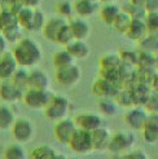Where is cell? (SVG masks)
I'll return each instance as SVG.
<instances>
[{"label": "cell", "mask_w": 158, "mask_h": 159, "mask_svg": "<svg viewBox=\"0 0 158 159\" xmlns=\"http://www.w3.org/2000/svg\"><path fill=\"white\" fill-rule=\"evenodd\" d=\"M113 98H114V101L118 104V106L127 107V109L135 106V102H133L132 93H131V88H130V87H121V88L117 91L115 96Z\"/></svg>", "instance_id": "24"}, {"label": "cell", "mask_w": 158, "mask_h": 159, "mask_svg": "<svg viewBox=\"0 0 158 159\" xmlns=\"http://www.w3.org/2000/svg\"><path fill=\"white\" fill-rule=\"evenodd\" d=\"M99 2L101 3H104V4H108V3H115L117 0H99Z\"/></svg>", "instance_id": "51"}, {"label": "cell", "mask_w": 158, "mask_h": 159, "mask_svg": "<svg viewBox=\"0 0 158 159\" xmlns=\"http://www.w3.org/2000/svg\"><path fill=\"white\" fill-rule=\"evenodd\" d=\"M121 158H124V159H146L148 155L144 150L141 149H130L128 152H126L124 154L121 155Z\"/></svg>", "instance_id": "45"}, {"label": "cell", "mask_w": 158, "mask_h": 159, "mask_svg": "<svg viewBox=\"0 0 158 159\" xmlns=\"http://www.w3.org/2000/svg\"><path fill=\"white\" fill-rule=\"evenodd\" d=\"M74 122L77 124L78 128H83L87 131H95L96 128L102 125V119L100 115L93 114V113H82L78 114L74 119Z\"/></svg>", "instance_id": "12"}, {"label": "cell", "mask_w": 158, "mask_h": 159, "mask_svg": "<svg viewBox=\"0 0 158 159\" xmlns=\"http://www.w3.org/2000/svg\"><path fill=\"white\" fill-rule=\"evenodd\" d=\"M57 12L62 17H72V14L74 13V7L70 2L65 0V2H61L57 4Z\"/></svg>", "instance_id": "43"}, {"label": "cell", "mask_w": 158, "mask_h": 159, "mask_svg": "<svg viewBox=\"0 0 158 159\" xmlns=\"http://www.w3.org/2000/svg\"><path fill=\"white\" fill-rule=\"evenodd\" d=\"M92 134V142H93V152H102V150H108V145L110 137H112V132L109 128L101 125L99 128L91 132Z\"/></svg>", "instance_id": "15"}, {"label": "cell", "mask_w": 158, "mask_h": 159, "mask_svg": "<svg viewBox=\"0 0 158 159\" xmlns=\"http://www.w3.org/2000/svg\"><path fill=\"white\" fill-rule=\"evenodd\" d=\"M157 145H158V142H157Z\"/></svg>", "instance_id": "56"}, {"label": "cell", "mask_w": 158, "mask_h": 159, "mask_svg": "<svg viewBox=\"0 0 158 159\" xmlns=\"http://www.w3.org/2000/svg\"><path fill=\"white\" fill-rule=\"evenodd\" d=\"M69 109H70V102L65 96H60V94L53 96L52 94L48 104L43 109V113L48 119L56 122L58 119H62L67 115Z\"/></svg>", "instance_id": "3"}, {"label": "cell", "mask_w": 158, "mask_h": 159, "mask_svg": "<svg viewBox=\"0 0 158 159\" xmlns=\"http://www.w3.org/2000/svg\"><path fill=\"white\" fill-rule=\"evenodd\" d=\"M145 2H146V0H130V3H131V4L137 5V7H143V8H144Z\"/></svg>", "instance_id": "50"}, {"label": "cell", "mask_w": 158, "mask_h": 159, "mask_svg": "<svg viewBox=\"0 0 158 159\" xmlns=\"http://www.w3.org/2000/svg\"><path fill=\"white\" fill-rule=\"evenodd\" d=\"M12 53L18 66L27 69L36 66L43 58L40 45L30 38H21L18 42H16Z\"/></svg>", "instance_id": "1"}, {"label": "cell", "mask_w": 158, "mask_h": 159, "mask_svg": "<svg viewBox=\"0 0 158 159\" xmlns=\"http://www.w3.org/2000/svg\"><path fill=\"white\" fill-rule=\"evenodd\" d=\"M139 69H145V70H156V54L148 53V52H139V58H137V65ZM157 71V70H156Z\"/></svg>", "instance_id": "31"}, {"label": "cell", "mask_w": 158, "mask_h": 159, "mask_svg": "<svg viewBox=\"0 0 158 159\" xmlns=\"http://www.w3.org/2000/svg\"><path fill=\"white\" fill-rule=\"evenodd\" d=\"M122 11V8L115 4V3H108L104 4L100 8V18L101 21L108 26H112L114 20L117 18V16L119 14V12Z\"/></svg>", "instance_id": "23"}, {"label": "cell", "mask_w": 158, "mask_h": 159, "mask_svg": "<svg viewBox=\"0 0 158 159\" xmlns=\"http://www.w3.org/2000/svg\"><path fill=\"white\" fill-rule=\"evenodd\" d=\"M14 122L13 111L7 105H0V129L11 128Z\"/></svg>", "instance_id": "34"}, {"label": "cell", "mask_w": 158, "mask_h": 159, "mask_svg": "<svg viewBox=\"0 0 158 159\" xmlns=\"http://www.w3.org/2000/svg\"><path fill=\"white\" fill-rule=\"evenodd\" d=\"M11 80L23 92L27 88V80H29V70H27V67L20 66L17 69V71L14 73V75L12 76Z\"/></svg>", "instance_id": "32"}, {"label": "cell", "mask_w": 158, "mask_h": 159, "mask_svg": "<svg viewBox=\"0 0 158 159\" xmlns=\"http://www.w3.org/2000/svg\"><path fill=\"white\" fill-rule=\"evenodd\" d=\"M18 18L17 13L9 12V11H3L0 14V31H4L7 29H11L14 26H18Z\"/></svg>", "instance_id": "30"}, {"label": "cell", "mask_w": 158, "mask_h": 159, "mask_svg": "<svg viewBox=\"0 0 158 159\" xmlns=\"http://www.w3.org/2000/svg\"><path fill=\"white\" fill-rule=\"evenodd\" d=\"M156 70L158 71V53L156 54Z\"/></svg>", "instance_id": "52"}, {"label": "cell", "mask_w": 158, "mask_h": 159, "mask_svg": "<svg viewBox=\"0 0 158 159\" xmlns=\"http://www.w3.org/2000/svg\"><path fill=\"white\" fill-rule=\"evenodd\" d=\"M74 12L83 18H88L93 16L99 9V3L97 2H88V0H75L74 4Z\"/></svg>", "instance_id": "22"}, {"label": "cell", "mask_w": 158, "mask_h": 159, "mask_svg": "<svg viewBox=\"0 0 158 159\" xmlns=\"http://www.w3.org/2000/svg\"><path fill=\"white\" fill-rule=\"evenodd\" d=\"M69 25L74 34V39H77V40H87L92 33V27L90 22L83 17H77L70 20Z\"/></svg>", "instance_id": "13"}, {"label": "cell", "mask_w": 158, "mask_h": 159, "mask_svg": "<svg viewBox=\"0 0 158 159\" xmlns=\"http://www.w3.org/2000/svg\"><path fill=\"white\" fill-rule=\"evenodd\" d=\"M130 88H131L133 102H135V105H137V106H144L146 100L149 98V96H151V93L153 91L151 84L140 83V82L133 83Z\"/></svg>", "instance_id": "16"}, {"label": "cell", "mask_w": 158, "mask_h": 159, "mask_svg": "<svg viewBox=\"0 0 158 159\" xmlns=\"http://www.w3.org/2000/svg\"><path fill=\"white\" fill-rule=\"evenodd\" d=\"M30 158L33 159H57L58 153L49 145H40L31 150Z\"/></svg>", "instance_id": "25"}, {"label": "cell", "mask_w": 158, "mask_h": 159, "mask_svg": "<svg viewBox=\"0 0 158 159\" xmlns=\"http://www.w3.org/2000/svg\"><path fill=\"white\" fill-rule=\"evenodd\" d=\"M75 60L73 58V56L67 52V49H62V51H58L53 54V65L54 67H62V66H66L69 63L74 62Z\"/></svg>", "instance_id": "35"}, {"label": "cell", "mask_w": 158, "mask_h": 159, "mask_svg": "<svg viewBox=\"0 0 158 159\" xmlns=\"http://www.w3.org/2000/svg\"><path fill=\"white\" fill-rule=\"evenodd\" d=\"M2 12H3V9H2V5H0V14H2Z\"/></svg>", "instance_id": "55"}, {"label": "cell", "mask_w": 158, "mask_h": 159, "mask_svg": "<svg viewBox=\"0 0 158 159\" xmlns=\"http://www.w3.org/2000/svg\"><path fill=\"white\" fill-rule=\"evenodd\" d=\"M135 142H136V137L131 131L119 129L112 133V137H110L109 145H108V150L110 153L121 157L126 152H128L130 149H132Z\"/></svg>", "instance_id": "2"}, {"label": "cell", "mask_w": 158, "mask_h": 159, "mask_svg": "<svg viewBox=\"0 0 158 159\" xmlns=\"http://www.w3.org/2000/svg\"><path fill=\"white\" fill-rule=\"evenodd\" d=\"M124 12H127L132 18H136V20H144L145 16H146V12L143 7H137V5H133L131 3H127L123 8Z\"/></svg>", "instance_id": "39"}, {"label": "cell", "mask_w": 158, "mask_h": 159, "mask_svg": "<svg viewBox=\"0 0 158 159\" xmlns=\"http://www.w3.org/2000/svg\"><path fill=\"white\" fill-rule=\"evenodd\" d=\"M21 30H22V27L18 25V26H14V27H11V29H7V30L2 31V34L4 35V38L8 42L16 43L22 38L21 36Z\"/></svg>", "instance_id": "40"}, {"label": "cell", "mask_w": 158, "mask_h": 159, "mask_svg": "<svg viewBox=\"0 0 158 159\" xmlns=\"http://www.w3.org/2000/svg\"><path fill=\"white\" fill-rule=\"evenodd\" d=\"M88 2H97L99 3V0H88Z\"/></svg>", "instance_id": "54"}, {"label": "cell", "mask_w": 158, "mask_h": 159, "mask_svg": "<svg viewBox=\"0 0 158 159\" xmlns=\"http://www.w3.org/2000/svg\"><path fill=\"white\" fill-rule=\"evenodd\" d=\"M139 47H140V51H143V52L157 54L158 53V38H156L152 34H146L139 42Z\"/></svg>", "instance_id": "29"}, {"label": "cell", "mask_w": 158, "mask_h": 159, "mask_svg": "<svg viewBox=\"0 0 158 159\" xmlns=\"http://www.w3.org/2000/svg\"><path fill=\"white\" fill-rule=\"evenodd\" d=\"M45 23V16L42 11H39L38 8L35 9V16H34V25H33V33L35 31H42L43 26Z\"/></svg>", "instance_id": "44"}, {"label": "cell", "mask_w": 158, "mask_h": 159, "mask_svg": "<svg viewBox=\"0 0 158 159\" xmlns=\"http://www.w3.org/2000/svg\"><path fill=\"white\" fill-rule=\"evenodd\" d=\"M144 21H145V25L148 29V34H152L158 30V12L146 13Z\"/></svg>", "instance_id": "41"}, {"label": "cell", "mask_w": 158, "mask_h": 159, "mask_svg": "<svg viewBox=\"0 0 158 159\" xmlns=\"http://www.w3.org/2000/svg\"><path fill=\"white\" fill-rule=\"evenodd\" d=\"M49 78L44 71L35 69L29 71V80L27 88H36V89H48L49 88Z\"/></svg>", "instance_id": "18"}, {"label": "cell", "mask_w": 158, "mask_h": 159, "mask_svg": "<svg viewBox=\"0 0 158 159\" xmlns=\"http://www.w3.org/2000/svg\"><path fill=\"white\" fill-rule=\"evenodd\" d=\"M144 107L149 114L151 113H158V92L152 91L151 96H149V98L145 102Z\"/></svg>", "instance_id": "42"}, {"label": "cell", "mask_w": 158, "mask_h": 159, "mask_svg": "<svg viewBox=\"0 0 158 159\" xmlns=\"http://www.w3.org/2000/svg\"><path fill=\"white\" fill-rule=\"evenodd\" d=\"M17 69H18V63L16 61L12 52H5L0 57V79L2 80L12 79Z\"/></svg>", "instance_id": "11"}, {"label": "cell", "mask_w": 158, "mask_h": 159, "mask_svg": "<svg viewBox=\"0 0 158 159\" xmlns=\"http://www.w3.org/2000/svg\"><path fill=\"white\" fill-rule=\"evenodd\" d=\"M152 35H154L156 38H158V30H157V31H154V33H152Z\"/></svg>", "instance_id": "53"}, {"label": "cell", "mask_w": 158, "mask_h": 159, "mask_svg": "<svg viewBox=\"0 0 158 159\" xmlns=\"http://www.w3.org/2000/svg\"><path fill=\"white\" fill-rule=\"evenodd\" d=\"M35 9L36 8H30L22 5L17 11V18L18 23L22 27V30L31 31L33 33V25H34V16H35Z\"/></svg>", "instance_id": "20"}, {"label": "cell", "mask_w": 158, "mask_h": 159, "mask_svg": "<svg viewBox=\"0 0 158 159\" xmlns=\"http://www.w3.org/2000/svg\"><path fill=\"white\" fill-rule=\"evenodd\" d=\"M146 34H148V29H146V25H145V21L132 18L131 25H130L127 33H126L124 35L133 42H140Z\"/></svg>", "instance_id": "21"}, {"label": "cell", "mask_w": 158, "mask_h": 159, "mask_svg": "<svg viewBox=\"0 0 158 159\" xmlns=\"http://www.w3.org/2000/svg\"><path fill=\"white\" fill-rule=\"evenodd\" d=\"M151 87H152L153 91L158 92V71H156V74L153 75V79L151 82Z\"/></svg>", "instance_id": "49"}, {"label": "cell", "mask_w": 158, "mask_h": 159, "mask_svg": "<svg viewBox=\"0 0 158 159\" xmlns=\"http://www.w3.org/2000/svg\"><path fill=\"white\" fill-rule=\"evenodd\" d=\"M82 79V69L72 62L66 66L56 69V82L62 87H74Z\"/></svg>", "instance_id": "4"}, {"label": "cell", "mask_w": 158, "mask_h": 159, "mask_svg": "<svg viewBox=\"0 0 158 159\" xmlns=\"http://www.w3.org/2000/svg\"><path fill=\"white\" fill-rule=\"evenodd\" d=\"M73 40H75L74 39V34H73V31H72V27H70L69 25V22H66L64 26H62L60 29V31L57 33V36H56V42L54 43H58L61 45H67L70 44Z\"/></svg>", "instance_id": "33"}, {"label": "cell", "mask_w": 158, "mask_h": 159, "mask_svg": "<svg viewBox=\"0 0 158 159\" xmlns=\"http://www.w3.org/2000/svg\"><path fill=\"white\" fill-rule=\"evenodd\" d=\"M148 118V111L144 106H132L128 107V110L124 114V123L127 124L128 128L132 131H141L143 127L145 125Z\"/></svg>", "instance_id": "9"}, {"label": "cell", "mask_w": 158, "mask_h": 159, "mask_svg": "<svg viewBox=\"0 0 158 159\" xmlns=\"http://www.w3.org/2000/svg\"><path fill=\"white\" fill-rule=\"evenodd\" d=\"M67 52L73 56L74 60H86L91 54V47L86 40H73L66 45Z\"/></svg>", "instance_id": "19"}, {"label": "cell", "mask_w": 158, "mask_h": 159, "mask_svg": "<svg viewBox=\"0 0 158 159\" xmlns=\"http://www.w3.org/2000/svg\"><path fill=\"white\" fill-rule=\"evenodd\" d=\"M77 129V124L74 122V119H70V118H62V119H58L54 123V127H53V133H54V137L58 142L64 145H67L70 139L74 134Z\"/></svg>", "instance_id": "8"}, {"label": "cell", "mask_w": 158, "mask_h": 159, "mask_svg": "<svg viewBox=\"0 0 158 159\" xmlns=\"http://www.w3.org/2000/svg\"><path fill=\"white\" fill-rule=\"evenodd\" d=\"M144 9L146 13L158 12V0H146L144 4Z\"/></svg>", "instance_id": "46"}, {"label": "cell", "mask_w": 158, "mask_h": 159, "mask_svg": "<svg viewBox=\"0 0 158 159\" xmlns=\"http://www.w3.org/2000/svg\"><path fill=\"white\" fill-rule=\"evenodd\" d=\"M118 104L114 101L112 97H105V98H100L99 102V110L101 114H104L105 116H115L118 114Z\"/></svg>", "instance_id": "27"}, {"label": "cell", "mask_w": 158, "mask_h": 159, "mask_svg": "<svg viewBox=\"0 0 158 159\" xmlns=\"http://www.w3.org/2000/svg\"><path fill=\"white\" fill-rule=\"evenodd\" d=\"M67 21L64 20L62 17H52L49 20H47L44 26L42 29V33H43V36L49 42H56V36H57V33L60 31V29L65 25Z\"/></svg>", "instance_id": "17"}, {"label": "cell", "mask_w": 158, "mask_h": 159, "mask_svg": "<svg viewBox=\"0 0 158 159\" xmlns=\"http://www.w3.org/2000/svg\"><path fill=\"white\" fill-rule=\"evenodd\" d=\"M119 57L122 60V63L128 66H136L137 65V58H139V52L132 51V49H123L119 52Z\"/></svg>", "instance_id": "37"}, {"label": "cell", "mask_w": 158, "mask_h": 159, "mask_svg": "<svg viewBox=\"0 0 158 159\" xmlns=\"http://www.w3.org/2000/svg\"><path fill=\"white\" fill-rule=\"evenodd\" d=\"M22 91L16 85L11 79L3 80L0 84V98L4 102H17L22 100Z\"/></svg>", "instance_id": "14"}, {"label": "cell", "mask_w": 158, "mask_h": 159, "mask_svg": "<svg viewBox=\"0 0 158 159\" xmlns=\"http://www.w3.org/2000/svg\"><path fill=\"white\" fill-rule=\"evenodd\" d=\"M22 5L25 7H30V8H39V5H40L42 0H21Z\"/></svg>", "instance_id": "47"}, {"label": "cell", "mask_w": 158, "mask_h": 159, "mask_svg": "<svg viewBox=\"0 0 158 159\" xmlns=\"http://www.w3.org/2000/svg\"><path fill=\"white\" fill-rule=\"evenodd\" d=\"M52 94L48 89H36V88H26L22 93V101L26 106L34 110H43L48 104Z\"/></svg>", "instance_id": "6"}, {"label": "cell", "mask_w": 158, "mask_h": 159, "mask_svg": "<svg viewBox=\"0 0 158 159\" xmlns=\"http://www.w3.org/2000/svg\"><path fill=\"white\" fill-rule=\"evenodd\" d=\"M70 149L74 153L78 154H90L93 152V142H92V134L90 131L83 129V128H78L74 132V134L70 139L69 144Z\"/></svg>", "instance_id": "5"}, {"label": "cell", "mask_w": 158, "mask_h": 159, "mask_svg": "<svg viewBox=\"0 0 158 159\" xmlns=\"http://www.w3.org/2000/svg\"><path fill=\"white\" fill-rule=\"evenodd\" d=\"M122 65V60L119 57V53H109L105 54L104 57H101L100 60V69H105V70H115L119 69Z\"/></svg>", "instance_id": "28"}, {"label": "cell", "mask_w": 158, "mask_h": 159, "mask_svg": "<svg viewBox=\"0 0 158 159\" xmlns=\"http://www.w3.org/2000/svg\"><path fill=\"white\" fill-rule=\"evenodd\" d=\"M121 87L115 84L114 82H110L108 79L100 76L99 79L95 80V83L92 84V92L95 96H97L100 98H105V97H114L117 91Z\"/></svg>", "instance_id": "10"}, {"label": "cell", "mask_w": 158, "mask_h": 159, "mask_svg": "<svg viewBox=\"0 0 158 159\" xmlns=\"http://www.w3.org/2000/svg\"><path fill=\"white\" fill-rule=\"evenodd\" d=\"M11 128H12L13 137L18 144H26V142L31 141V139L34 137V133H35L33 123L25 118L16 119Z\"/></svg>", "instance_id": "7"}, {"label": "cell", "mask_w": 158, "mask_h": 159, "mask_svg": "<svg viewBox=\"0 0 158 159\" xmlns=\"http://www.w3.org/2000/svg\"><path fill=\"white\" fill-rule=\"evenodd\" d=\"M27 155H26L25 149L18 144L8 146L7 150L4 152V158H7V159H25Z\"/></svg>", "instance_id": "36"}, {"label": "cell", "mask_w": 158, "mask_h": 159, "mask_svg": "<svg viewBox=\"0 0 158 159\" xmlns=\"http://www.w3.org/2000/svg\"><path fill=\"white\" fill-rule=\"evenodd\" d=\"M143 139L148 144H157L158 142V128L153 125L145 124L143 127Z\"/></svg>", "instance_id": "38"}, {"label": "cell", "mask_w": 158, "mask_h": 159, "mask_svg": "<svg viewBox=\"0 0 158 159\" xmlns=\"http://www.w3.org/2000/svg\"><path fill=\"white\" fill-rule=\"evenodd\" d=\"M5 52H7V39L0 33V57H2Z\"/></svg>", "instance_id": "48"}, {"label": "cell", "mask_w": 158, "mask_h": 159, "mask_svg": "<svg viewBox=\"0 0 158 159\" xmlns=\"http://www.w3.org/2000/svg\"><path fill=\"white\" fill-rule=\"evenodd\" d=\"M131 21H132V17L127 12H124L122 9L119 12V14L117 16V18L114 20L112 27L115 31H118V33L126 34V33H127V30H128V27H130V25H131Z\"/></svg>", "instance_id": "26"}]
</instances>
